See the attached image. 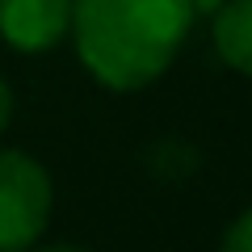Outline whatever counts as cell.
Segmentation results:
<instances>
[{"mask_svg": "<svg viewBox=\"0 0 252 252\" xmlns=\"http://www.w3.org/2000/svg\"><path fill=\"white\" fill-rule=\"evenodd\" d=\"M193 21V0H72L76 55L93 80L114 93L160 80Z\"/></svg>", "mask_w": 252, "mask_h": 252, "instance_id": "cell-1", "label": "cell"}, {"mask_svg": "<svg viewBox=\"0 0 252 252\" xmlns=\"http://www.w3.org/2000/svg\"><path fill=\"white\" fill-rule=\"evenodd\" d=\"M55 189L34 156L0 152V252H30L51 223Z\"/></svg>", "mask_w": 252, "mask_h": 252, "instance_id": "cell-2", "label": "cell"}, {"mask_svg": "<svg viewBox=\"0 0 252 252\" xmlns=\"http://www.w3.org/2000/svg\"><path fill=\"white\" fill-rule=\"evenodd\" d=\"M0 34L21 55L51 51L72 34V0H0Z\"/></svg>", "mask_w": 252, "mask_h": 252, "instance_id": "cell-3", "label": "cell"}, {"mask_svg": "<svg viewBox=\"0 0 252 252\" xmlns=\"http://www.w3.org/2000/svg\"><path fill=\"white\" fill-rule=\"evenodd\" d=\"M210 21H215L210 38L219 59L240 76H252V0H223V9Z\"/></svg>", "mask_w": 252, "mask_h": 252, "instance_id": "cell-4", "label": "cell"}, {"mask_svg": "<svg viewBox=\"0 0 252 252\" xmlns=\"http://www.w3.org/2000/svg\"><path fill=\"white\" fill-rule=\"evenodd\" d=\"M219 252H252V206L244 210L231 227H227V235H223V244H219Z\"/></svg>", "mask_w": 252, "mask_h": 252, "instance_id": "cell-5", "label": "cell"}, {"mask_svg": "<svg viewBox=\"0 0 252 252\" xmlns=\"http://www.w3.org/2000/svg\"><path fill=\"white\" fill-rule=\"evenodd\" d=\"M9 122H13V89L0 80V135L9 130Z\"/></svg>", "mask_w": 252, "mask_h": 252, "instance_id": "cell-6", "label": "cell"}, {"mask_svg": "<svg viewBox=\"0 0 252 252\" xmlns=\"http://www.w3.org/2000/svg\"><path fill=\"white\" fill-rule=\"evenodd\" d=\"M219 9H223V0H193V13L198 17H215Z\"/></svg>", "mask_w": 252, "mask_h": 252, "instance_id": "cell-7", "label": "cell"}, {"mask_svg": "<svg viewBox=\"0 0 252 252\" xmlns=\"http://www.w3.org/2000/svg\"><path fill=\"white\" fill-rule=\"evenodd\" d=\"M30 252H84V248H76V244H42V248H30Z\"/></svg>", "mask_w": 252, "mask_h": 252, "instance_id": "cell-8", "label": "cell"}]
</instances>
